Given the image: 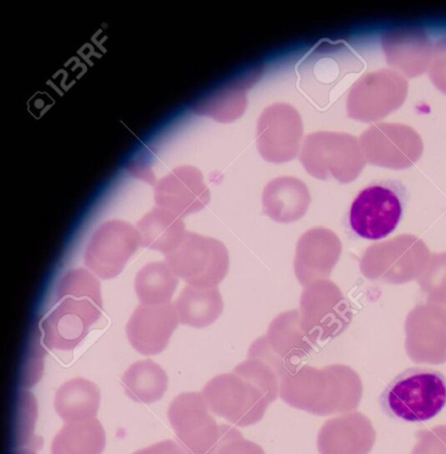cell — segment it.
Instances as JSON below:
<instances>
[{"label":"cell","instance_id":"obj_1","mask_svg":"<svg viewBox=\"0 0 446 454\" xmlns=\"http://www.w3.org/2000/svg\"><path fill=\"white\" fill-rule=\"evenodd\" d=\"M100 283L88 270H68L59 281L56 306L42 324L43 342L50 349L71 350L100 317Z\"/></svg>","mask_w":446,"mask_h":454},{"label":"cell","instance_id":"obj_2","mask_svg":"<svg viewBox=\"0 0 446 454\" xmlns=\"http://www.w3.org/2000/svg\"><path fill=\"white\" fill-rule=\"evenodd\" d=\"M380 405L390 418L427 421L446 406V378L430 368H409L396 375L380 395Z\"/></svg>","mask_w":446,"mask_h":454},{"label":"cell","instance_id":"obj_3","mask_svg":"<svg viewBox=\"0 0 446 454\" xmlns=\"http://www.w3.org/2000/svg\"><path fill=\"white\" fill-rule=\"evenodd\" d=\"M249 380L220 375L210 380L202 395L211 411L238 427L258 423L278 397V385L267 374L250 376Z\"/></svg>","mask_w":446,"mask_h":454},{"label":"cell","instance_id":"obj_4","mask_svg":"<svg viewBox=\"0 0 446 454\" xmlns=\"http://www.w3.org/2000/svg\"><path fill=\"white\" fill-rule=\"evenodd\" d=\"M360 383L342 372H301L284 379L280 397L289 406L318 416L355 409L360 401Z\"/></svg>","mask_w":446,"mask_h":454},{"label":"cell","instance_id":"obj_5","mask_svg":"<svg viewBox=\"0 0 446 454\" xmlns=\"http://www.w3.org/2000/svg\"><path fill=\"white\" fill-rule=\"evenodd\" d=\"M408 201L405 186L396 180L371 183L353 200L348 213L351 232L370 240L392 233L403 219Z\"/></svg>","mask_w":446,"mask_h":454},{"label":"cell","instance_id":"obj_6","mask_svg":"<svg viewBox=\"0 0 446 454\" xmlns=\"http://www.w3.org/2000/svg\"><path fill=\"white\" fill-rule=\"evenodd\" d=\"M139 246L136 228L123 220H110L102 223L90 237L84 263L100 278L110 279L123 270Z\"/></svg>","mask_w":446,"mask_h":454},{"label":"cell","instance_id":"obj_7","mask_svg":"<svg viewBox=\"0 0 446 454\" xmlns=\"http://www.w3.org/2000/svg\"><path fill=\"white\" fill-rule=\"evenodd\" d=\"M168 419L188 454H207L215 445L219 425L209 412L202 394L186 392L170 403Z\"/></svg>","mask_w":446,"mask_h":454},{"label":"cell","instance_id":"obj_8","mask_svg":"<svg viewBox=\"0 0 446 454\" xmlns=\"http://www.w3.org/2000/svg\"><path fill=\"white\" fill-rule=\"evenodd\" d=\"M176 325L177 317L171 303L139 304L127 323L126 333L136 351L145 356L156 355L165 349Z\"/></svg>","mask_w":446,"mask_h":454},{"label":"cell","instance_id":"obj_9","mask_svg":"<svg viewBox=\"0 0 446 454\" xmlns=\"http://www.w3.org/2000/svg\"><path fill=\"white\" fill-rule=\"evenodd\" d=\"M374 439L370 421L351 412L326 421L317 436L319 454H367Z\"/></svg>","mask_w":446,"mask_h":454},{"label":"cell","instance_id":"obj_10","mask_svg":"<svg viewBox=\"0 0 446 454\" xmlns=\"http://www.w3.org/2000/svg\"><path fill=\"white\" fill-rule=\"evenodd\" d=\"M99 403L98 387L83 378H74L62 384L54 399L55 410L65 423L94 419Z\"/></svg>","mask_w":446,"mask_h":454},{"label":"cell","instance_id":"obj_11","mask_svg":"<svg viewBox=\"0 0 446 454\" xmlns=\"http://www.w3.org/2000/svg\"><path fill=\"white\" fill-rule=\"evenodd\" d=\"M105 446V433L94 419L66 423L51 442V454H101Z\"/></svg>","mask_w":446,"mask_h":454},{"label":"cell","instance_id":"obj_12","mask_svg":"<svg viewBox=\"0 0 446 454\" xmlns=\"http://www.w3.org/2000/svg\"><path fill=\"white\" fill-rule=\"evenodd\" d=\"M167 381L163 368L150 359L132 364L122 376L127 395L142 403H151L161 399L167 388Z\"/></svg>","mask_w":446,"mask_h":454},{"label":"cell","instance_id":"obj_13","mask_svg":"<svg viewBox=\"0 0 446 454\" xmlns=\"http://www.w3.org/2000/svg\"><path fill=\"white\" fill-rule=\"evenodd\" d=\"M141 246L167 254L176 248L181 233V223L169 210L157 207L136 223Z\"/></svg>","mask_w":446,"mask_h":454},{"label":"cell","instance_id":"obj_14","mask_svg":"<svg viewBox=\"0 0 446 454\" xmlns=\"http://www.w3.org/2000/svg\"><path fill=\"white\" fill-rule=\"evenodd\" d=\"M177 285L169 265L153 262L144 265L135 278V291L140 304L157 306L168 303Z\"/></svg>","mask_w":446,"mask_h":454},{"label":"cell","instance_id":"obj_15","mask_svg":"<svg viewBox=\"0 0 446 454\" xmlns=\"http://www.w3.org/2000/svg\"><path fill=\"white\" fill-rule=\"evenodd\" d=\"M207 454H265L257 443L246 440L241 432L229 425L220 424L219 438Z\"/></svg>","mask_w":446,"mask_h":454},{"label":"cell","instance_id":"obj_16","mask_svg":"<svg viewBox=\"0 0 446 454\" xmlns=\"http://www.w3.org/2000/svg\"><path fill=\"white\" fill-rule=\"evenodd\" d=\"M133 454H187V452L182 446L175 442L165 440L141 449Z\"/></svg>","mask_w":446,"mask_h":454},{"label":"cell","instance_id":"obj_17","mask_svg":"<svg viewBox=\"0 0 446 454\" xmlns=\"http://www.w3.org/2000/svg\"><path fill=\"white\" fill-rule=\"evenodd\" d=\"M16 454H35L29 450H21V451H19L17 452Z\"/></svg>","mask_w":446,"mask_h":454}]
</instances>
